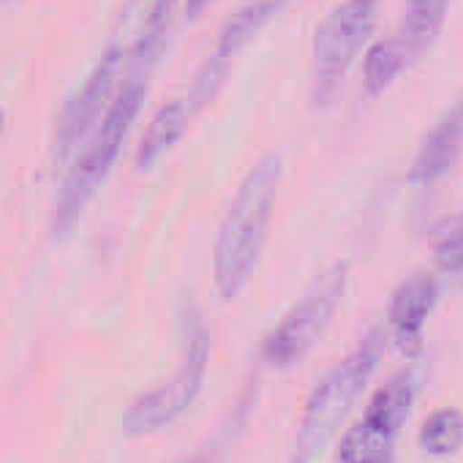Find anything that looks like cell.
I'll return each instance as SVG.
<instances>
[{
  "mask_svg": "<svg viewBox=\"0 0 463 463\" xmlns=\"http://www.w3.org/2000/svg\"><path fill=\"white\" fill-rule=\"evenodd\" d=\"M281 185V158H260L232 199L213 249V281L223 300H235L251 281Z\"/></svg>",
  "mask_w": 463,
  "mask_h": 463,
  "instance_id": "1",
  "label": "cell"
},
{
  "mask_svg": "<svg viewBox=\"0 0 463 463\" xmlns=\"http://www.w3.org/2000/svg\"><path fill=\"white\" fill-rule=\"evenodd\" d=\"M384 349V333L371 330L354 352L335 363L311 390L292 444V463H314L341 430L354 401L371 382Z\"/></svg>",
  "mask_w": 463,
  "mask_h": 463,
  "instance_id": "2",
  "label": "cell"
},
{
  "mask_svg": "<svg viewBox=\"0 0 463 463\" xmlns=\"http://www.w3.org/2000/svg\"><path fill=\"white\" fill-rule=\"evenodd\" d=\"M147 85L142 77H131L118 99L109 104V109L104 112L90 145L85 147L82 158L71 166L69 177L63 180L61 196L55 202V215H52V232L55 235H66V232L80 221L82 210L88 207V202L96 196V191L101 188V183L107 180L109 169L115 166L120 147L126 142V134L145 101Z\"/></svg>",
  "mask_w": 463,
  "mask_h": 463,
  "instance_id": "3",
  "label": "cell"
},
{
  "mask_svg": "<svg viewBox=\"0 0 463 463\" xmlns=\"http://www.w3.org/2000/svg\"><path fill=\"white\" fill-rule=\"evenodd\" d=\"M207 363H210V335L207 327L202 325V317L191 314L185 317V344L177 371L172 373L169 382H161L158 387L139 395L128 406L123 417V430L128 436H150L177 422L202 392Z\"/></svg>",
  "mask_w": 463,
  "mask_h": 463,
  "instance_id": "4",
  "label": "cell"
},
{
  "mask_svg": "<svg viewBox=\"0 0 463 463\" xmlns=\"http://www.w3.org/2000/svg\"><path fill=\"white\" fill-rule=\"evenodd\" d=\"M346 276H349V268L344 262L325 270L311 284V289L300 298V303H295L284 314V319L265 335L262 360L270 368H279V371L292 368L317 346V341L330 327L346 295Z\"/></svg>",
  "mask_w": 463,
  "mask_h": 463,
  "instance_id": "5",
  "label": "cell"
},
{
  "mask_svg": "<svg viewBox=\"0 0 463 463\" xmlns=\"http://www.w3.org/2000/svg\"><path fill=\"white\" fill-rule=\"evenodd\" d=\"M376 4L379 0H344L317 28L314 55H311L317 101H330L341 88L349 66L354 63L357 52L363 50L365 39L373 31Z\"/></svg>",
  "mask_w": 463,
  "mask_h": 463,
  "instance_id": "6",
  "label": "cell"
},
{
  "mask_svg": "<svg viewBox=\"0 0 463 463\" xmlns=\"http://www.w3.org/2000/svg\"><path fill=\"white\" fill-rule=\"evenodd\" d=\"M128 58L123 52V47H112L104 52V58L99 61V66L93 69V74L88 77V82L82 85V90L66 104L61 120H58V134H55V156L66 158L90 131L93 126H99V118L104 109H109L107 104H112V93L118 88V80L126 69Z\"/></svg>",
  "mask_w": 463,
  "mask_h": 463,
  "instance_id": "7",
  "label": "cell"
},
{
  "mask_svg": "<svg viewBox=\"0 0 463 463\" xmlns=\"http://www.w3.org/2000/svg\"><path fill=\"white\" fill-rule=\"evenodd\" d=\"M436 303H439V284L428 273H417L395 289L387 308V325L392 341L406 354L422 346V330Z\"/></svg>",
  "mask_w": 463,
  "mask_h": 463,
  "instance_id": "8",
  "label": "cell"
},
{
  "mask_svg": "<svg viewBox=\"0 0 463 463\" xmlns=\"http://www.w3.org/2000/svg\"><path fill=\"white\" fill-rule=\"evenodd\" d=\"M463 153V96L433 123L428 137L422 139L409 180L428 185L439 177H444Z\"/></svg>",
  "mask_w": 463,
  "mask_h": 463,
  "instance_id": "9",
  "label": "cell"
},
{
  "mask_svg": "<svg viewBox=\"0 0 463 463\" xmlns=\"http://www.w3.org/2000/svg\"><path fill=\"white\" fill-rule=\"evenodd\" d=\"M188 118H191V109L185 101L175 99V101H166L156 109V115L150 118L142 139H139V147H137V166L139 169H153L172 147L175 142L185 134V126H188Z\"/></svg>",
  "mask_w": 463,
  "mask_h": 463,
  "instance_id": "10",
  "label": "cell"
},
{
  "mask_svg": "<svg viewBox=\"0 0 463 463\" xmlns=\"http://www.w3.org/2000/svg\"><path fill=\"white\" fill-rule=\"evenodd\" d=\"M447 17V0H409L395 39L401 42L409 63L425 55L441 33Z\"/></svg>",
  "mask_w": 463,
  "mask_h": 463,
  "instance_id": "11",
  "label": "cell"
},
{
  "mask_svg": "<svg viewBox=\"0 0 463 463\" xmlns=\"http://www.w3.org/2000/svg\"><path fill=\"white\" fill-rule=\"evenodd\" d=\"M411 401H414V376L406 371L395 373L382 390H376L363 420L398 439V433L411 411Z\"/></svg>",
  "mask_w": 463,
  "mask_h": 463,
  "instance_id": "12",
  "label": "cell"
},
{
  "mask_svg": "<svg viewBox=\"0 0 463 463\" xmlns=\"http://www.w3.org/2000/svg\"><path fill=\"white\" fill-rule=\"evenodd\" d=\"M284 4H287V0H254L251 6L241 9L235 17L226 20V25L221 28V36H218L215 55L221 61H229L284 9Z\"/></svg>",
  "mask_w": 463,
  "mask_h": 463,
  "instance_id": "13",
  "label": "cell"
},
{
  "mask_svg": "<svg viewBox=\"0 0 463 463\" xmlns=\"http://www.w3.org/2000/svg\"><path fill=\"white\" fill-rule=\"evenodd\" d=\"M392 455L395 436L368 425L365 420L354 422L338 444L341 463H392Z\"/></svg>",
  "mask_w": 463,
  "mask_h": 463,
  "instance_id": "14",
  "label": "cell"
},
{
  "mask_svg": "<svg viewBox=\"0 0 463 463\" xmlns=\"http://www.w3.org/2000/svg\"><path fill=\"white\" fill-rule=\"evenodd\" d=\"M409 66V58L401 47V42L392 36V39H384V42H376L368 52H365V61H363V85L371 96H379L384 93L395 77Z\"/></svg>",
  "mask_w": 463,
  "mask_h": 463,
  "instance_id": "15",
  "label": "cell"
},
{
  "mask_svg": "<svg viewBox=\"0 0 463 463\" xmlns=\"http://www.w3.org/2000/svg\"><path fill=\"white\" fill-rule=\"evenodd\" d=\"M420 447L436 458L455 455L463 447V411L436 409L420 428Z\"/></svg>",
  "mask_w": 463,
  "mask_h": 463,
  "instance_id": "16",
  "label": "cell"
},
{
  "mask_svg": "<svg viewBox=\"0 0 463 463\" xmlns=\"http://www.w3.org/2000/svg\"><path fill=\"white\" fill-rule=\"evenodd\" d=\"M436 268L444 273H463V226L452 229L449 235H444L433 251Z\"/></svg>",
  "mask_w": 463,
  "mask_h": 463,
  "instance_id": "17",
  "label": "cell"
},
{
  "mask_svg": "<svg viewBox=\"0 0 463 463\" xmlns=\"http://www.w3.org/2000/svg\"><path fill=\"white\" fill-rule=\"evenodd\" d=\"M207 4H210V0H185V12H188V17H196Z\"/></svg>",
  "mask_w": 463,
  "mask_h": 463,
  "instance_id": "18",
  "label": "cell"
},
{
  "mask_svg": "<svg viewBox=\"0 0 463 463\" xmlns=\"http://www.w3.org/2000/svg\"><path fill=\"white\" fill-rule=\"evenodd\" d=\"M183 463H215V458H213V452L210 455L207 452H199V455H194V458H188Z\"/></svg>",
  "mask_w": 463,
  "mask_h": 463,
  "instance_id": "19",
  "label": "cell"
},
{
  "mask_svg": "<svg viewBox=\"0 0 463 463\" xmlns=\"http://www.w3.org/2000/svg\"><path fill=\"white\" fill-rule=\"evenodd\" d=\"M4 126H6V118H4V112H0V131H4Z\"/></svg>",
  "mask_w": 463,
  "mask_h": 463,
  "instance_id": "20",
  "label": "cell"
}]
</instances>
